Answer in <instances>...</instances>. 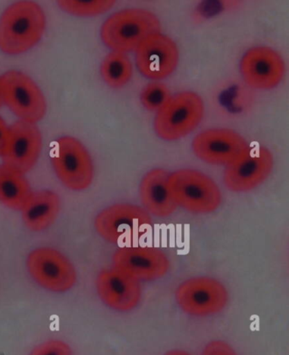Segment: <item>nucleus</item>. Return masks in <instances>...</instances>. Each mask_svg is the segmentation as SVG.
<instances>
[{
    "label": "nucleus",
    "mask_w": 289,
    "mask_h": 355,
    "mask_svg": "<svg viewBox=\"0 0 289 355\" xmlns=\"http://www.w3.org/2000/svg\"><path fill=\"white\" fill-rule=\"evenodd\" d=\"M58 5L60 9L75 17H90L105 13L115 5V1L112 0H90V1L62 0L58 2Z\"/></svg>",
    "instance_id": "412c9836"
},
{
    "label": "nucleus",
    "mask_w": 289,
    "mask_h": 355,
    "mask_svg": "<svg viewBox=\"0 0 289 355\" xmlns=\"http://www.w3.org/2000/svg\"><path fill=\"white\" fill-rule=\"evenodd\" d=\"M96 289L106 306L120 312L132 311L138 306L142 295L139 282L114 267L98 273Z\"/></svg>",
    "instance_id": "dca6fc26"
},
{
    "label": "nucleus",
    "mask_w": 289,
    "mask_h": 355,
    "mask_svg": "<svg viewBox=\"0 0 289 355\" xmlns=\"http://www.w3.org/2000/svg\"><path fill=\"white\" fill-rule=\"evenodd\" d=\"M29 355H73V353L67 343L49 340L37 345Z\"/></svg>",
    "instance_id": "5701e85b"
},
{
    "label": "nucleus",
    "mask_w": 289,
    "mask_h": 355,
    "mask_svg": "<svg viewBox=\"0 0 289 355\" xmlns=\"http://www.w3.org/2000/svg\"><path fill=\"white\" fill-rule=\"evenodd\" d=\"M168 187L175 204L192 213H211L222 204V193L218 184L198 171H175L169 175Z\"/></svg>",
    "instance_id": "20e7f679"
},
{
    "label": "nucleus",
    "mask_w": 289,
    "mask_h": 355,
    "mask_svg": "<svg viewBox=\"0 0 289 355\" xmlns=\"http://www.w3.org/2000/svg\"><path fill=\"white\" fill-rule=\"evenodd\" d=\"M201 355H238L234 349L224 341H212L209 343L203 349Z\"/></svg>",
    "instance_id": "b1692460"
},
{
    "label": "nucleus",
    "mask_w": 289,
    "mask_h": 355,
    "mask_svg": "<svg viewBox=\"0 0 289 355\" xmlns=\"http://www.w3.org/2000/svg\"><path fill=\"white\" fill-rule=\"evenodd\" d=\"M136 64L146 78L161 80L173 73L179 61V51L169 37L152 34L136 49Z\"/></svg>",
    "instance_id": "f8f14e48"
},
{
    "label": "nucleus",
    "mask_w": 289,
    "mask_h": 355,
    "mask_svg": "<svg viewBox=\"0 0 289 355\" xmlns=\"http://www.w3.org/2000/svg\"><path fill=\"white\" fill-rule=\"evenodd\" d=\"M45 28L46 17L40 6L31 1L15 3L0 17V51L21 55L40 43Z\"/></svg>",
    "instance_id": "f257e3e1"
},
{
    "label": "nucleus",
    "mask_w": 289,
    "mask_h": 355,
    "mask_svg": "<svg viewBox=\"0 0 289 355\" xmlns=\"http://www.w3.org/2000/svg\"><path fill=\"white\" fill-rule=\"evenodd\" d=\"M42 135L36 124L19 120L10 125L1 157L3 165L24 174L36 165L42 150Z\"/></svg>",
    "instance_id": "9d476101"
},
{
    "label": "nucleus",
    "mask_w": 289,
    "mask_h": 355,
    "mask_svg": "<svg viewBox=\"0 0 289 355\" xmlns=\"http://www.w3.org/2000/svg\"><path fill=\"white\" fill-rule=\"evenodd\" d=\"M149 213L138 205L118 204L103 209L94 220L98 234L123 247L138 241L151 227Z\"/></svg>",
    "instance_id": "7ed1b4c3"
},
{
    "label": "nucleus",
    "mask_w": 289,
    "mask_h": 355,
    "mask_svg": "<svg viewBox=\"0 0 289 355\" xmlns=\"http://www.w3.org/2000/svg\"><path fill=\"white\" fill-rule=\"evenodd\" d=\"M175 296L182 311L198 318L218 314L228 302L225 286L211 277L186 280L178 286Z\"/></svg>",
    "instance_id": "1a4fd4ad"
},
{
    "label": "nucleus",
    "mask_w": 289,
    "mask_h": 355,
    "mask_svg": "<svg viewBox=\"0 0 289 355\" xmlns=\"http://www.w3.org/2000/svg\"><path fill=\"white\" fill-rule=\"evenodd\" d=\"M32 193L25 175L0 165V203L13 211H21Z\"/></svg>",
    "instance_id": "6ab92c4d"
},
{
    "label": "nucleus",
    "mask_w": 289,
    "mask_h": 355,
    "mask_svg": "<svg viewBox=\"0 0 289 355\" xmlns=\"http://www.w3.org/2000/svg\"><path fill=\"white\" fill-rule=\"evenodd\" d=\"M8 125H7L5 121L0 117V157H1L3 147H5L7 135H8Z\"/></svg>",
    "instance_id": "393cba45"
},
{
    "label": "nucleus",
    "mask_w": 289,
    "mask_h": 355,
    "mask_svg": "<svg viewBox=\"0 0 289 355\" xmlns=\"http://www.w3.org/2000/svg\"><path fill=\"white\" fill-rule=\"evenodd\" d=\"M193 150L198 158L212 165L228 166L248 150L238 133L228 129H212L197 135Z\"/></svg>",
    "instance_id": "4468645a"
},
{
    "label": "nucleus",
    "mask_w": 289,
    "mask_h": 355,
    "mask_svg": "<svg viewBox=\"0 0 289 355\" xmlns=\"http://www.w3.org/2000/svg\"><path fill=\"white\" fill-rule=\"evenodd\" d=\"M204 103L193 92L170 96L159 109L154 121L155 131L166 141H175L191 133L202 120Z\"/></svg>",
    "instance_id": "39448f33"
},
{
    "label": "nucleus",
    "mask_w": 289,
    "mask_h": 355,
    "mask_svg": "<svg viewBox=\"0 0 289 355\" xmlns=\"http://www.w3.org/2000/svg\"><path fill=\"white\" fill-rule=\"evenodd\" d=\"M169 173L157 168L146 173L140 183L141 200L146 211L157 217L172 216L177 206L170 196L168 179Z\"/></svg>",
    "instance_id": "f3484780"
},
{
    "label": "nucleus",
    "mask_w": 289,
    "mask_h": 355,
    "mask_svg": "<svg viewBox=\"0 0 289 355\" xmlns=\"http://www.w3.org/2000/svg\"><path fill=\"white\" fill-rule=\"evenodd\" d=\"M30 276L41 288L49 292L69 291L77 282V272L72 263L60 251L52 248H37L26 261Z\"/></svg>",
    "instance_id": "6e6552de"
},
{
    "label": "nucleus",
    "mask_w": 289,
    "mask_h": 355,
    "mask_svg": "<svg viewBox=\"0 0 289 355\" xmlns=\"http://www.w3.org/2000/svg\"><path fill=\"white\" fill-rule=\"evenodd\" d=\"M159 19L150 11L129 9L112 15L103 24V43L112 51L128 53L136 51L152 34L159 33Z\"/></svg>",
    "instance_id": "f03ea898"
},
{
    "label": "nucleus",
    "mask_w": 289,
    "mask_h": 355,
    "mask_svg": "<svg viewBox=\"0 0 289 355\" xmlns=\"http://www.w3.org/2000/svg\"><path fill=\"white\" fill-rule=\"evenodd\" d=\"M273 165V156L268 148L249 147L237 159L226 166L224 183L233 192H249L268 179Z\"/></svg>",
    "instance_id": "9b49d317"
},
{
    "label": "nucleus",
    "mask_w": 289,
    "mask_h": 355,
    "mask_svg": "<svg viewBox=\"0 0 289 355\" xmlns=\"http://www.w3.org/2000/svg\"><path fill=\"white\" fill-rule=\"evenodd\" d=\"M100 74L104 82L113 89H120L130 81L132 64L125 53L112 51L101 64Z\"/></svg>",
    "instance_id": "aec40b11"
},
{
    "label": "nucleus",
    "mask_w": 289,
    "mask_h": 355,
    "mask_svg": "<svg viewBox=\"0 0 289 355\" xmlns=\"http://www.w3.org/2000/svg\"><path fill=\"white\" fill-rule=\"evenodd\" d=\"M170 98L168 87L158 82L148 84L140 94L141 103L150 112H158Z\"/></svg>",
    "instance_id": "4be33fe9"
},
{
    "label": "nucleus",
    "mask_w": 289,
    "mask_h": 355,
    "mask_svg": "<svg viewBox=\"0 0 289 355\" xmlns=\"http://www.w3.org/2000/svg\"><path fill=\"white\" fill-rule=\"evenodd\" d=\"M60 205L58 194L53 191L33 192L21 211L26 227L34 232L47 230L55 223Z\"/></svg>",
    "instance_id": "a211bd4d"
},
{
    "label": "nucleus",
    "mask_w": 289,
    "mask_h": 355,
    "mask_svg": "<svg viewBox=\"0 0 289 355\" xmlns=\"http://www.w3.org/2000/svg\"><path fill=\"white\" fill-rule=\"evenodd\" d=\"M113 266L137 281H155L168 272L170 261L161 250L155 248L125 246L116 251Z\"/></svg>",
    "instance_id": "ddd939ff"
},
{
    "label": "nucleus",
    "mask_w": 289,
    "mask_h": 355,
    "mask_svg": "<svg viewBox=\"0 0 289 355\" xmlns=\"http://www.w3.org/2000/svg\"><path fill=\"white\" fill-rule=\"evenodd\" d=\"M243 80L251 87L260 90L274 89L283 80L285 67L279 53L268 47L249 49L240 64Z\"/></svg>",
    "instance_id": "2eb2a0df"
},
{
    "label": "nucleus",
    "mask_w": 289,
    "mask_h": 355,
    "mask_svg": "<svg viewBox=\"0 0 289 355\" xmlns=\"http://www.w3.org/2000/svg\"><path fill=\"white\" fill-rule=\"evenodd\" d=\"M51 164L57 178L67 189L83 191L92 184V158L81 142L71 137H60L51 153Z\"/></svg>",
    "instance_id": "423d86ee"
},
{
    "label": "nucleus",
    "mask_w": 289,
    "mask_h": 355,
    "mask_svg": "<svg viewBox=\"0 0 289 355\" xmlns=\"http://www.w3.org/2000/svg\"><path fill=\"white\" fill-rule=\"evenodd\" d=\"M165 355H191V354H189V353L185 352V351H184V350L174 349V350L169 351V352H167Z\"/></svg>",
    "instance_id": "a878e982"
},
{
    "label": "nucleus",
    "mask_w": 289,
    "mask_h": 355,
    "mask_svg": "<svg viewBox=\"0 0 289 355\" xmlns=\"http://www.w3.org/2000/svg\"><path fill=\"white\" fill-rule=\"evenodd\" d=\"M3 104L20 119L36 124L47 112V103L40 87L24 72L10 71L1 76Z\"/></svg>",
    "instance_id": "0eeeda50"
},
{
    "label": "nucleus",
    "mask_w": 289,
    "mask_h": 355,
    "mask_svg": "<svg viewBox=\"0 0 289 355\" xmlns=\"http://www.w3.org/2000/svg\"><path fill=\"white\" fill-rule=\"evenodd\" d=\"M3 105L2 87H1V76H0V107Z\"/></svg>",
    "instance_id": "bb28decb"
}]
</instances>
